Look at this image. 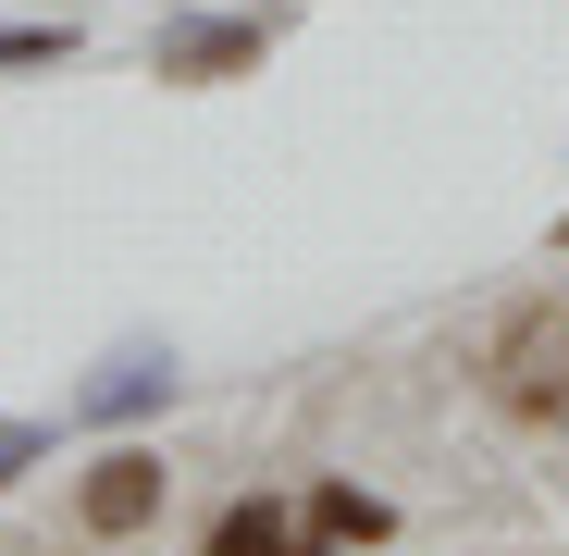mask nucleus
Here are the masks:
<instances>
[{"mask_svg": "<svg viewBox=\"0 0 569 556\" xmlns=\"http://www.w3.org/2000/svg\"><path fill=\"white\" fill-rule=\"evenodd\" d=\"M496 408L508 421H569V310H520L508 346H496Z\"/></svg>", "mask_w": 569, "mask_h": 556, "instance_id": "obj_1", "label": "nucleus"}, {"mask_svg": "<svg viewBox=\"0 0 569 556\" xmlns=\"http://www.w3.org/2000/svg\"><path fill=\"white\" fill-rule=\"evenodd\" d=\"M161 495H173V471H161V457H149V445H112L100 471L74 483V532L124 544V532H149V519H161Z\"/></svg>", "mask_w": 569, "mask_h": 556, "instance_id": "obj_2", "label": "nucleus"}, {"mask_svg": "<svg viewBox=\"0 0 569 556\" xmlns=\"http://www.w3.org/2000/svg\"><path fill=\"white\" fill-rule=\"evenodd\" d=\"M149 62L186 74V87H199V74H248V62H260V26H161Z\"/></svg>", "mask_w": 569, "mask_h": 556, "instance_id": "obj_3", "label": "nucleus"}, {"mask_svg": "<svg viewBox=\"0 0 569 556\" xmlns=\"http://www.w3.org/2000/svg\"><path fill=\"white\" fill-rule=\"evenodd\" d=\"M211 556H298V519H284L272 495H236V507L211 519Z\"/></svg>", "mask_w": 569, "mask_h": 556, "instance_id": "obj_4", "label": "nucleus"}, {"mask_svg": "<svg viewBox=\"0 0 569 556\" xmlns=\"http://www.w3.org/2000/svg\"><path fill=\"white\" fill-rule=\"evenodd\" d=\"M310 519H322V544H385V495H359V483H322Z\"/></svg>", "mask_w": 569, "mask_h": 556, "instance_id": "obj_5", "label": "nucleus"}]
</instances>
